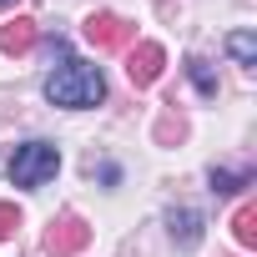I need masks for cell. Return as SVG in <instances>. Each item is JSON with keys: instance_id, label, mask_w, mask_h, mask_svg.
<instances>
[{"instance_id": "cell-1", "label": "cell", "mask_w": 257, "mask_h": 257, "mask_svg": "<svg viewBox=\"0 0 257 257\" xmlns=\"http://www.w3.org/2000/svg\"><path fill=\"white\" fill-rule=\"evenodd\" d=\"M101 96H106V81H101V71L86 66V61H66V66L51 71V81H46V101H51V106L86 111V106H96Z\"/></svg>"}, {"instance_id": "cell-2", "label": "cell", "mask_w": 257, "mask_h": 257, "mask_svg": "<svg viewBox=\"0 0 257 257\" xmlns=\"http://www.w3.org/2000/svg\"><path fill=\"white\" fill-rule=\"evenodd\" d=\"M56 172H61V152L51 142H26L11 157V182L16 187H46Z\"/></svg>"}, {"instance_id": "cell-3", "label": "cell", "mask_w": 257, "mask_h": 257, "mask_svg": "<svg viewBox=\"0 0 257 257\" xmlns=\"http://www.w3.org/2000/svg\"><path fill=\"white\" fill-rule=\"evenodd\" d=\"M81 36H86L96 51H121V46H132L137 26H126V21H121V16H111V11H96V16H86Z\"/></svg>"}, {"instance_id": "cell-4", "label": "cell", "mask_w": 257, "mask_h": 257, "mask_svg": "<svg viewBox=\"0 0 257 257\" xmlns=\"http://www.w3.org/2000/svg\"><path fill=\"white\" fill-rule=\"evenodd\" d=\"M41 242H46V252H51V257H76V252L91 242V227H86L76 212H66V217H56V222L46 227V237H41Z\"/></svg>"}, {"instance_id": "cell-5", "label": "cell", "mask_w": 257, "mask_h": 257, "mask_svg": "<svg viewBox=\"0 0 257 257\" xmlns=\"http://www.w3.org/2000/svg\"><path fill=\"white\" fill-rule=\"evenodd\" d=\"M162 66H167V51L157 41H142L132 56H126V81H132V86H152L162 76Z\"/></svg>"}, {"instance_id": "cell-6", "label": "cell", "mask_w": 257, "mask_h": 257, "mask_svg": "<svg viewBox=\"0 0 257 257\" xmlns=\"http://www.w3.org/2000/svg\"><path fill=\"white\" fill-rule=\"evenodd\" d=\"M31 46H36V21L31 16H16V21L0 26V51L6 56H26Z\"/></svg>"}, {"instance_id": "cell-7", "label": "cell", "mask_w": 257, "mask_h": 257, "mask_svg": "<svg viewBox=\"0 0 257 257\" xmlns=\"http://www.w3.org/2000/svg\"><path fill=\"white\" fill-rule=\"evenodd\" d=\"M232 237H237V247H257V207H252V202L237 207V217H232Z\"/></svg>"}, {"instance_id": "cell-8", "label": "cell", "mask_w": 257, "mask_h": 257, "mask_svg": "<svg viewBox=\"0 0 257 257\" xmlns=\"http://www.w3.org/2000/svg\"><path fill=\"white\" fill-rule=\"evenodd\" d=\"M227 51H232L242 66H257V41H252L247 31H232V36H227Z\"/></svg>"}, {"instance_id": "cell-9", "label": "cell", "mask_w": 257, "mask_h": 257, "mask_svg": "<svg viewBox=\"0 0 257 257\" xmlns=\"http://www.w3.org/2000/svg\"><path fill=\"white\" fill-rule=\"evenodd\" d=\"M182 137H187V121H182V116H162L157 142H162V147H172V142H182Z\"/></svg>"}, {"instance_id": "cell-10", "label": "cell", "mask_w": 257, "mask_h": 257, "mask_svg": "<svg viewBox=\"0 0 257 257\" xmlns=\"http://www.w3.org/2000/svg\"><path fill=\"white\" fill-rule=\"evenodd\" d=\"M187 71H192V81H197V91H202V96H217V81H212L207 61H197V56H192V61H187Z\"/></svg>"}, {"instance_id": "cell-11", "label": "cell", "mask_w": 257, "mask_h": 257, "mask_svg": "<svg viewBox=\"0 0 257 257\" xmlns=\"http://www.w3.org/2000/svg\"><path fill=\"white\" fill-rule=\"evenodd\" d=\"M242 182H247V172H212V187L217 192H237Z\"/></svg>"}, {"instance_id": "cell-12", "label": "cell", "mask_w": 257, "mask_h": 257, "mask_svg": "<svg viewBox=\"0 0 257 257\" xmlns=\"http://www.w3.org/2000/svg\"><path fill=\"white\" fill-rule=\"evenodd\" d=\"M16 227H21V212H16L11 202H0V242H6V237H11Z\"/></svg>"}, {"instance_id": "cell-13", "label": "cell", "mask_w": 257, "mask_h": 257, "mask_svg": "<svg viewBox=\"0 0 257 257\" xmlns=\"http://www.w3.org/2000/svg\"><path fill=\"white\" fill-rule=\"evenodd\" d=\"M182 247H197V212H182Z\"/></svg>"}]
</instances>
